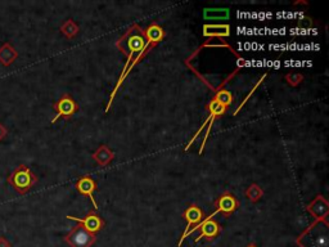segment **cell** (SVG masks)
<instances>
[{
	"mask_svg": "<svg viewBox=\"0 0 329 247\" xmlns=\"http://www.w3.org/2000/svg\"><path fill=\"white\" fill-rule=\"evenodd\" d=\"M248 247H257V246H255V245H250V246Z\"/></svg>",
	"mask_w": 329,
	"mask_h": 247,
	"instance_id": "22",
	"label": "cell"
},
{
	"mask_svg": "<svg viewBox=\"0 0 329 247\" xmlns=\"http://www.w3.org/2000/svg\"><path fill=\"white\" fill-rule=\"evenodd\" d=\"M266 76H268V74H264V75H262L261 78H260V80H258V82H257V84H256L255 86H253V88H252L251 90H250V93H248V94H247V97H246V98L243 99V102L241 103V106L238 107L237 110L234 111V113H233V115H237V113L239 112V111H241V108H242V107H243L244 104H246V103H247V101H248V99H250V98H251L252 96H253V93H255L256 90H257V88H258V86H260V85L262 84V82H264V80H265V78H266Z\"/></svg>",
	"mask_w": 329,
	"mask_h": 247,
	"instance_id": "18",
	"label": "cell"
},
{
	"mask_svg": "<svg viewBox=\"0 0 329 247\" xmlns=\"http://www.w3.org/2000/svg\"><path fill=\"white\" fill-rule=\"evenodd\" d=\"M216 206H217V211L219 212H224V214H232V212L238 207V202L237 200L232 196V194L227 193L223 194L221 197L216 201Z\"/></svg>",
	"mask_w": 329,
	"mask_h": 247,
	"instance_id": "10",
	"label": "cell"
},
{
	"mask_svg": "<svg viewBox=\"0 0 329 247\" xmlns=\"http://www.w3.org/2000/svg\"><path fill=\"white\" fill-rule=\"evenodd\" d=\"M246 196H247L252 202H257L260 198L264 196V191L258 187L257 184H251L248 189L246 191Z\"/></svg>",
	"mask_w": 329,
	"mask_h": 247,
	"instance_id": "17",
	"label": "cell"
},
{
	"mask_svg": "<svg viewBox=\"0 0 329 247\" xmlns=\"http://www.w3.org/2000/svg\"><path fill=\"white\" fill-rule=\"evenodd\" d=\"M53 108L56 110V116L52 119V124L57 123L58 119L60 117H64V119H70V117L74 115V113L77 112L78 106L77 103L75 102L74 99L71 97L68 96V94H64L62 98L58 101L56 104L53 106Z\"/></svg>",
	"mask_w": 329,
	"mask_h": 247,
	"instance_id": "4",
	"label": "cell"
},
{
	"mask_svg": "<svg viewBox=\"0 0 329 247\" xmlns=\"http://www.w3.org/2000/svg\"><path fill=\"white\" fill-rule=\"evenodd\" d=\"M8 183L11 184L18 193L25 194L38 183V177L26 165H19L8 177Z\"/></svg>",
	"mask_w": 329,
	"mask_h": 247,
	"instance_id": "1",
	"label": "cell"
},
{
	"mask_svg": "<svg viewBox=\"0 0 329 247\" xmlns=\"http://www.w3.org/2000/svg\"><path fill=\"white\" fill-rule=\"evenodd\" d=\"M64 240L71 247H90L96 242V236L86 230L82 226H77L67 234Z\"/></svg>",
	"mask_w": 329,
	"mask_h": 247,
	"instance_id": "3",
	"label": "cell"
},
{
	"mask_svg": "<svg viewBox=\"0 0 329 247\" xmlns=\"http://www.w3.org/2000/svg\"><path fill=\"white\" fill-rule=\"evenodd\" d=\"M286 80L290 86H297V85H300L301 82H302L304 76L301 74H294V72H292V74L286 75Z\"/></svg>",
	"mask_w": 329,
	"mask_h": 247,
	"instance_id": "19",
	"label": "cell"
},
{
	"mask_svg": "<svg viewBox=\"0 0 329 247\" xmlns=\"http://www.w3.org/2000/svg\"><path fill=\"white\" fill-rule=\"evenodd\" d=\"M230 35L229 25H205L203 36L207 38H225Z\"/></svg>",
	"mask_w": 329,
	"mask_h": 247,
	"instance_id": "12",
	"label": "cell"
},
{
	"mask_svg": "<svg viewBox=\"0 0 329 247\" xmlns=\"http://www.w3.org/2000/svg\"><path fill=\"white\" fill-rule=\"evenodd\" d=\"M60 32L63 34L67 39H72L78 34V26L72 20H67L63 25L60 26Z\"/></svg>",
	"mask_w": 329,
	"mask_h": 247,
	"instance_id": "15",
	"label": "cell"
},
{
	"mask_svg": "<svg viewBox=\"0 0 329 247\" xmlns=\"http://www.w3.org/2000/svg\"><path fill=\"white\" fill-rule=\"evenodd\" d=\"M76 189H77L82 196H88L93 202V206L96 208H98V204H97L96 198L93 196L94 191L97 189V184L96 182L92 179L90 177H84L81 179L78 180L77 183H76Z\"/></svg>",
	"mask_w": 329,
	"mask_h": 247,
	"instance_id": "8",
	"label": "cell"
},
{
	"mask_svg": "<svg viewBox=\"0 0 329 247\" xmlns=\"http://www.w3.org/2000/svg\"><path fill=\"white\" fill-rule=\"evenodd\" d=\"M216 214H219V211H217V210H216L215 212H213V214H211L210 216H207V218H206L203 222H201L199 224H197V226H194V228H192V229L188 230V233L185 234V236L183 237L180 241H179L177 246L180 247L181 244L184 242L185 238H187L189 234L193 233V232H195L197 229L201 230V233H199V236L195 238V242H198V241L202 240V238H206V240H209V241L213 240V238H215V237L220 233L219 224L213 220V218L216 215Z\"/></svg>",
	"mask_w": 329,
	"mask_h": 247,
	"instance_id": "2",
	"label": "cell"
},
{
	"mask_svg": "<svg viewBox=\"0 0 329 247\" xmlns=\"http://www.w3.org/2000/svg\"><path fill=\"white\" fill-rule=\"evenodd\" d=\"M7 134H8V129L4 126L3 124L0 123V141H3L4 138L7 137Z\"/></svg>",
	"mask_w": 329,
	"mask_h": 247,
	"instance_id": "20",
	"label": "cell"
},
{
	"mask_svg": "<svg viewBox=\"0 0 329 247\" xmlns=\"http://www.w3.org/2000/svg\"><path fill=\"white\" fill-rule=\"evenodd\" d=\"M216 102L221 104L224 107L230 106V103L233 102V96H232V93L228 92V90H220L219 93H216L215 98H213Z\"/></svg>",
	"mask_w": 329,
	"mask_h": 247,
	"instance_id": "16",
	"label": "cell"
},
{
	"mask_svg": "<svg viewBox=\"0 0 329 247\" xmlns=\"http://www.w3.org/2000/svg\"><path fill=\"white\" fill-rule=\"evenodd\" d=\"M0 247H9V244L4 238H0Z\"/></svg>",
	"mask_w": 329,
	"mask_h": 247,
	"instance_id": "21",
	"label": "cell"
},
{
	"mask_svg": "<svg viewBox=\"0 0 329 247\" xmlns=\"http://www.w3.org/2000/svg\"><path fill=\"white\" fill-rule=\"evenodd\" d=\"M67 219L81 223L82 226H84L86 230H89V232L93 234L97 233V232H99V230L102 229V226H104L103 220L100 219L99 216L96 215V214H89V215L85 216V218H76V216L67 215Z\"/></svg>",
	"mask_w": 329,
	"mask_h": 247,
	"instance_id": "7",
	"label": "cell"
},
{
	"mask_svg": "<svg viewBox=\"0 0 329 247\" xmlns=\"http://www.w3.org/2000/svg\"><path fill=\"white\" fill-rule=\"evenodd\" d=\"M183 218L187 219L188 224H187V226H185V230H184V233H183V236H181V238H183V237L188 233V230L191 229V226H193V224H199V223L202 222L203 214H202V210L198 207V206H191V207H188L187 210H185Z\"/></svg>",
	"mask_w": 329,
	"mask_h": 247,
	"instance_id": "9",
	"label": "cell"
},
{
	"mask_svg": "<svg viewBox=\"0 0 329 247\" xmlns=\"http://www.w3.org/2000/svg\"><path fill=\"white\" fill-rule=\"evenodd\" d=\"M93 159L96 160L97 163L99 164L100 166H106L115 159V153L111 151L107 145H100L99 148L97 149L93 155Z\"/></svg>",
	"mask_w": 329,
	"mask_h": 247,
	"instance_id": "13",
	"label": "cell"
},
{
	"mask_svg": "<svg viewBox=\"0 0 329 247\" xmlns=\"http://www.w3.org/2000/svg\"><path fill=\"white\" fill-rule=\"evenodd\" d=\"M209 110H210V116L207 117V119H206V121H205V123H203V125H202V126L199 127L198 130H197V133H195V134H194V137L192 138L191 141H189V143H188L187 147H185V151H188V149L191 148L192 144H193V142L195 141V138H197L199 134H201V131L203 130V129H205L206 125H209V124L211 123V121L215 120L216 117L221 116L223 113H225V111H227V107L221 106V104H219V103L216 102L215 99H213V102H211L209 104Z\"/></svg>",
	"mask_w": 329,
	"mask_h": 247,
	"instance_id": "6",
	"label": "cell"
},
{
	"mask_svg": "<svg viewBox=\"0 0 329 247\" xmlns=\"http://www.w3.org/2000/svg\"><path fill=\"white\" fill-rule=\"evenodd\" d=\"M203 17L207 18V20H227L229 18V9H225V8H217V9H211V8H207L203 12Z\"/></svg>",
	"mask_w": 329,
	"mask_h": 247,
	"instance_id": "14",
	"label": "cell"
},
{
	"mask_svg": "<svg viewBox=\"0 0 329 247\" xmlns=\"http://www.w3.org/2000/svg\"><path fill=\"white\" fill-rule=\"evenodd\" d=\"M18 58V52L13 48L11 42H5L0 46V63L8 67Z\"/></svg>",
	"mask_w": 329,
	"mask_h": 247,
	"instance_id": "11",
	"label": "cell"
},
{
	"mask_svg": "<svg viewBox=\"0 0 329 247\" xmlns=\"http://www.w3.org/2000/svg\"><path fill=\"white\" fill-rule=\"evenodd\" d=\"M308 211L314 216L316 220L328 222L327 216L329 215V204L323 196H318L314 201L308 206Z\"/></svg>",
	"mask_w": 329,
	"mask_h": 247,
	"instance_id": "5",
	"label": "cell"
}]
</instances>
